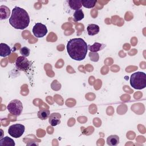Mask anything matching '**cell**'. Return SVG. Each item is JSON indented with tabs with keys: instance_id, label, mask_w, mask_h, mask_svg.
<instances>
[{
	"instance_id": "cell-16",
	"label": "cell",
	"mask_w": 146,
	"mask_h": 146,
	"mask_svg": "<svg viewBox=\"0 0 146 146\" xmlns=\"http://www.w3.org/2000/svg\"><path fill=\"white\" fill-rule=\"evenodd\" d=\"M50 115V112L49 110L47 109H42L40 110L37 113L38 117L39 119L44 120L47 119Z\"/></svg>"
},
{
	"instance_id": "cell-10",
	"label": "cell",
	"mask_w": 146,
	"mask_h": 146,
	"mask_svg": "<svg viewBox=\"0 0 146 146\" xmlns=\"http://www.w3.org/2000/svg\"><path fill=\"white\" fill-rule=\"evenodd\" d=\"M10 14V10L6 6L1 5L0 6V19H6L9 18Z\"/></svg>"
},
{
	"instance_id": "cell-2",
	"label": "cell",
	"mask_w": 146,
	"mask_h": 146,
	"mask_svg": "<svg viewBox=\"0 0 146 146\" xmlns=\"http://www.w3.org/2000/svg\"><path fill=\"white\" fill-rule=\"evenodd\" d=\"M9 23L15 29L23 30L26 29L30 23L29 14L25 9L16 6L12 10L9 18Z\"/></svg>"
},
{
	"instance_id": "cell-8",
	"label": "cell",
	"mask_w": 146,
	"mask_h": 146,
	"mask_svg": "<svg viewBox=\"0 0 146 146\" xmlns=\"http://www.w3.org/2000/svg\"><path fill=\"white\" fill-rule=\"evenodd\" d=\"M61 115L58 112H54L50 115L48 117V122L52 127L56 126L60 123Z\"/></svg>"
},
{
	"instance_id": "cell-5",
	"label": "cell",
	"mask_w": 146,
	"mask_h": 146,
	"mask_svg": "<svg viewBox=\"0 0 146 146\" xmlns=\"http://www.w3.org/2000/svg\"><path fill=\"white\" fill-rule=\"evenodd\" d=\"M15 67L17 70L19 71H23L27 72V71L31 68V62L23 56H18L15 61Z\"/></svg>"
},
{
	"instance_id": "cell-19",
	"label": "cell",
	"mask_w": 146,
	"mask_h": 146,
	"mask_svg": "<svg viewBox=\"0 0 146 146\" xmlns=\"http://www.w3.org/2000/svg\"><path fill=\"white\" fill-rule=\"evenodd\" d=\"M19 51H20V53L22 55V56H23L25 57H27L30 55V50L27 47H26V46L22 47L20 49Z\"/></svg>"
},
{
	"instance_id": "cell-3",
	"label": "cell",
	"mask_w": 146,
	"mask_h": 146,
	"mask_svg": "<svg viewBox=\"0 0 146 146\" xmlns=\"http://www.w3.org/2000/svg\"><path fill=\"white\" fill-rule=\"evenodd\" d=\"M130 84L135 89L141 90L146 87V74L137 71L133 73L130 77Z\"/></svg>"
},
{
	"instance_id": "cell-18",
	"label": "cell",
	"mask_w": 146,
	"mask_h": 146,
	"mask_svg": "<svg viewBox=\"0 0 146 146\" xmlns=\"http://www.w3.org/2000/svg\"><path fill=\"white\" fill-rule=\"evenodd\" d=\"M74 21L75 22H78L83 19L84 17V13L82 9H79L77 10H75V11L74 13L73 14Z\"/></svg>"
},
{
	"instance_id": "cell-7",
	"label": "cell",
	"mask_w": 146,
	"mask_h": 146,
	"mask_svg": "<svg viewBox=\"0 0 146 146\" xmlns=\"http://www.w3.org/2000/svg\"><path fill=\"white\" fill-rule=\"evenodd\" d=\"M33 33L38 38H42L47 33V27L41 23H36L33 28Z\"/></svg>"
},
{
	"instance_id": "cell-15",
	"label": "cell",
	"mask_w": 146,
	"mask_h": 146,
	"mask_svg": "<svg viewBox=\"0 0 146 146\" xmlns=\"http://www.w3.org/2000/svg\"><path fill=\"white\" fill-rule=\"evenodd\" d=\"M15 144L14 140L8 136H5L0 139L1 146H14Z\"/></svg>"
},
{
	"instance_id": "cell-6",
	"label": "cell",
	"mask_w": 146,
	"mask_h": 146,
	"mask_svg": "<svg viewBox=\"0 0 146 146\" xmlns=\"http://www.w3.org/2000/svg\"><path fill=\"white\" fill-rule=\"evenodd\" d=\"M25 127L21 124H15L11 125L8 128L9 134L14 138L20 137L24 133Z\"/></svg>"
},
{
	"instance_id": "cell-13",
	"label": "cell",
	"mask_w": 146,
	"mask_h": 146,
	"mask_svg": "<svg viewBox=\"0 0 146 146\" xmlns=\"http://www.w3.org/2000/svg\"><path fill=\"white\" fill-rule=\"evenodd\" d=\"M105 47H106V45L104 44L95 42L92 46L88 45V49H89V50H90L91 52H96L97 51L102 50Z\"/></svg>"
},
{
	"instance_id": "cell-4",
	"label": "cell",
	"mask_w": 146,
	"mask_h": 146,
	"mask_svg": "<svg viewBox=\"0 0 146 146\" xmlns=\"http://www.w3.org/2000/svg\"><path fill=\"white\" fill-rule=\"evenodd\" d=\"M9 112L16 116H19L23 111V105L22 102L18 99H14L9 102L7 106Z\"/></svg>"
},
{
	"instance_id": "cell-12",
	"label": "cell",
	"mask_w": 146,
	"mask_h": 146,
	"mask_svg": "<svg viewBox=\"0 0 146 146\" xmlns=\"http://www.w3.org/2000/svg\"><path fill=\"white\" fill-rule=\"evenodd\" d=\"M67 2L68 4V6L72 10H77L80 9L82 6L81 0H68Z\"/></svg>"
},
{
	"instance_id": "cell-1",
	"label": "cell",
	"mask_w": 146,
	"mask_h": 146,
	"mask_svg": "<svg viewBox=\"0 0 146 146\" xmlns=\"http://www.w3.org/2000/svg\"><path fill=\"white\" fill-rule=\"evenodd\" d=\"M67 50L69 56L72 59L81 61L86 56L88 45L82 38H73L67 42Z\"/></svg>"
},
{
	"instance_id": "cell-14",
	"label": "cell",
	"mask_w": 146,
	"mask_h": 146,
	"mask_svg": "<svg viewBox=\"0 0 146 146\" xmlns=\"http://www.w3.org/2000/svg\"><path fill=\"white\" fill-rule=\"evenodd\" d=\"M119 143V137L117 135H112L107 139V144L110 146H116Z\"/></svg>"
},
{
	"instance_id": "cell-9",
	"label": "cell",
	"mask_w": 146,
	"mask_h": 146,
	"mask_svg": "<svg viewBox=\"0 0 146 146\" xmlns=\"http://www.w3.org/2000/svg\"><path fill=\"white\" fill-rule=\"evenodd\" d=\"M11 48L7 44L4 43H0V56L6 57L11 54Z\"/></svg>"
},
{
	"instance_id": "cell-11",
	"label": "cell",
	"mask_w": 146,
	"mask_h": 146,
	"mask_svg": "<svg viewBox=\"0 0 146 146\" xmlns=\"http://www.w3.org/2000/svg\"><path fill=\"white\" fill-rule=\"evenodd\" d=\"M99 30V26L96 24H89L87 27L88 34L90 36H93L98 34Z\"/></svg>"
},
{
	"instance_id": "cell-17",
	"label": "cell",
	"mask_w": 146,
	"mask_h": 146,
	"mask_svg": "<svg viewBox=\"0 0 146 146\" xmlns=\"http://www.w3.org/2000/svg\"><path fill=\"white\" fill-rule=\"evenodd\" d=\"M82 5L83 7L88 9H91L95 7L97 1H91V0H81Z\"/></svg>"
}]
</instances>
